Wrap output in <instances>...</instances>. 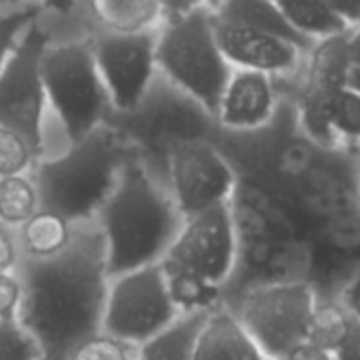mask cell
Instances as JSON below:
<instances>
[{"mask_svg": "<svg viewBox=\"0 0 360 360\" xmlns=\"http://www.w3.org/2000/svg\"><path fill=\"white\" fill-rule=\"evenodd\" d=\"M329 122L340 148L360 150V95L344 86L329 93Z\"/></svg>", "mask_w": 360, "mask_h": 360, "instance_id": "obj_24", "label": "cell"}, {"mask_svg": "<svg viewBox=\"0 0 360 360\" xmlns=\"http://www.w3.org/2000/svg\"><path fill=\"white\" fill-rule=\"evenodd\" d=\"M156 38L158 30L141 34H110L91 30V51L112 112L133 110L152 86L158 76Z\"/></svg>", "mask_w": 360, "mask_h": 360, "instance_id": "obj_12", "label": "cell"}, {"mask_svg": "<svg viewBox=\"0 0 360 360\" xmlns=\"http://www.w3.org/2000/svg\"><path fill=\"white\" fill-rule=\"evenodd\" d=\"M44 4L21 2V4H0V72L13 53L21 34L42 17Z\"/></svg>", "mask_w": 360, "mask_h": 360, "instance_id": "obj_26", "label": "cell"}, {"mask_svg": "<svg viewBox=\"0 0 360 360\" xmlns=\"http://www.w3.org/2000/svg\"><path fill=\"white\" fill-rule=\"evenodd\" d=\"M287 21L312 44L321 40H329L335 36H344L350 32L346 21L340 17L331 2L321 0H295V2H278Z\"/></svg>", "mask_w": 360, "mask_h": 360, "instance_id": "obj_22", "label": "cell"}, {"mask_svg": "<svg viewBox=\"0 0 360 360\" xmlns=\"http://www.w3.org/2000/svg\"><path fill=\"white\" fill-rule=\"evenodd\" d=\"M278 110L276 80L249 70H232L215 110V127L224 133L247 135L272 122Z\"/></svg>", "mask_w": 360, "mask_h": 360, "instance_id": "obj_14", "label": "cell"}, {"mask_svg": "<svg viewBox=\"0 0 360 360\" xmlns=\"http://www.w3.org/2000/svg\"><path fill=\"white\" fill-rule=\"evenodd\" d=\"M165 184L181 217L188 219L230 202L238 186V175L211 139L188 141L171 148Z\"/></svg>", "mask_w": 360, "mask_h": 360, "instance_id": "obj_10", "label": "cell"}, {"mask_svg": "<svg viewBox=\"0 0 360 360\" xmlns=\"http://www.w3.org/2000/svg\"><path fill=\"white\" fill-rule=\"evenodd\" d=\"M40 209V198L32 175L0 179V226L17 230Z\"/></svg>", "mask_w": 360, "mask_h": 360, "instance_id": "obj_23", "label": "cell"}, {"mask_svg": "<svg viewBox=\"0 0 360 360\" xmlns=\"http://www.w3.org/2000/svg\"><path fill=\"white\" fill-rule=\"evenodd\" d=\"M46 105L59 122L65 143H76L105 124L112 112L91 40L70 38L46 44L40 61Z\"/></svg>", "mask_w": 360, "mask_h": 360, "instance_id": "obj_6", "label": "cell"}, {"mask_svg": "<svg viewBox=\"0 0 360 360\" xmlns=\"http://www.w3.org/2000/svg\"><path fill=\"white\" fill-rule=\"evenodd\" d=\"M348 323H350V314L338 304L335 297L333 300L321 297L312 316L308 344H314L327 352H333L338 344L342 342V338L346 335Z\"/></svg>", "mask_w": 360, "mask_h": 360, "instance_id": "obj_25", "label": "cell"}, {"mask_svg": "<svg viewBox=\"0 0 360 360\" xmlns=\"http://www.w3.org/2000/svg\"><path fill=\"white\" fill-rule=\"evenodd\" d=\"M352 70L348 53V34L329 40L314 42L312 51L306 55L304 82L321 91H338L348 86V76Z\"/></svg>", "mask_w": 360, "mask_h": 360, "instance_id": "obj_19", "label": "cell"}, {"mask_svg": "<svg viewBox=\"0 0 360 360\" xmlns=\"http://www.w3.org/2000/svg\"><path fill=\"white\" fill-rule=\"evenodd\" d=\"M333 360H360V321L350 316L346 335L338 344V348L331 352Z\"/></svg>", "mask_w": 360, "mask_h": 360, "instance_id": "obj_33", "label": "cell"}, {"mask_svg": "<svg viewBox=\"0 0 360 360\" xmlns=\"http://www.w3.org/2000/svg\"><path fill=\"white\" fill-rule=\"evenodd\" d=\"M17 274L23 285L17 323L40 360H68L82 342L101 333L110 276L95 221L74 226L70 245L57 257L21 262Z\"/></svg>", "mask_w": 360, "mask_h": 360, "instance_id": "obj_1", "label": "cell"}, {"mask_svg": "<svg viewBox=\"0 0 360 360\" xmlns=\"http://www.w3.org/2000/svg\"><path fill=\"white\" fill-rule=\"evenodd\" d=\"M40 156L19 133L0 127V179L30 175Z\"/></svg>", "mask_w": 360, "mask_h": 360, "instance_id": "obj_27", "label": "cell"}, {"mask_svg": "<svg viewBox=\"0 0 360 360\" xmlns=\"http://www.w3.org/2000/svg\"><path fill=\"white\" fill-rule=\"evenodd\" d=\"M91 30L110 34H141L158 30L165 4L152 0H97L84 6Z\"/></svg>", "mask_w": 360, "mask_h": 360, "instance_id": "obj_17", "label": "cell"}, {"mask_svg": "<svg viewBox=\"0 0 360 360\" xmlns=\"http://www.w3.org/2000/svg\"><path fill=\"white\" fill-rule=\"evenodd\" d=\"M209 314H179L167 329L135 348L137 360H194L196 342Z\"/></svg>", "mask_w": 360, "mask_h": 360, "instance_id": "obj_20", "label": "cell"}, {"mask_svg": "<svg viewBox=\"0 0 360 360\" xmlns=\"http://www.w3.org/2000/svg\"><path fill=\"white\" fill-rule=\"evenodd\" d=\"M167 276L169 297L177 314H209L224 306V287L179 268H162Z\"/></svg>", "mask_w": 360, "mask_h": 360, "instance_id": "obj_21", "label": "cell"}, {"mask_svg": "<svg viewBox=\"0 0 360 360\" xmlns=\"http://www.w3.org/2000/svg\"><path fill=\"white\" fill-rule=\"evenodd\" d=\"M321 295L306 278H272L224 302L268 360H283L308 342Z\"/></svg>", "mask_w": 360, "mask_h": 360, "instance_id": "obj_7", "label": "cell"}, {"mask_svg": "<svg viewBox=\"0 0 360 360\" xmlns=\"http://www.w3.org/2000/svg\"><path fill=\"white\" fill-rule=\"evenodd\" d=\"M0 360H40L36 344L17 321L0 323Z\"/></svg>", "mask_w": 360, "mask_h": 360, "instance_id": "obj_29", "label": "cell"}, {"mask_svg": "<svg viewBox=\"0 0 360 360\" xmlns=\"http://www.w3.org/2000/svg\"><path fill=\"white\" fill-rule=\"evenodd\" d=\"M105 124L120 135L129 152L160 181H165L171 148L188 141H209L217 129L215 118L200 103L160 74L133 110L110 112Z\"/></svg>", "mask_w": 360, "mask_h": 360, "instance_id": "obj_5", "label": "cell"}, {"mask_svg": "<svg viewBox=\"0 0 360 360\" xmlns=\"http://www.w3.org/2000/svg\"><path fill=\"white\" fill-rule=\"evenodd\" d=\"M348 53L352 65H360V25L348 32Z\"/></svg>", "mask_w": 360, "mask_h": 360, "instance_id": "obj_36", "label": "cell"}, {"mask_svg": "<svg viewBox=\"0 0 360 360\" xmlns=\"http://www.w3.org/2000/svg\"><path fill=\"white\" fill-rule=\"evenodd\" d=\"M95 224L105 243L108 276L116 278L160 264L177 238L184 217L165 181L131 154Z\"/></svg>", "mask_w": 360, "mask_h": 360, "instance_id": "obj_2", "label": "cell"}, {"mask_svg": "<svg viewBox=\"0 0 360 360\" xmlns=\"http://www.w3.org/2000/svg\"><path fill=\"white\" fill-rule=\"evenodd\" d=\"M23 300V285L17 272L0 274V323L17 321Z\"/></svg>", "mask_w": 360, "mask_h": 360, "instance_id": "obj_30", "label": "cell"}, {"mask_svg": "<svg viewBox=\"0 0 360 360\" xmlns=\"http://www.w3.org/2000/svg\"><path fill=\"white\" fill-rule=\"evenodd\" d=\"M213 11V8H211ZM213 27L217 44L232 65V70H249L259 72L270 78H291L300 76L306 65V55L302 49L268 36L264 32L217 19L213 15Z\"/></svg>", "mask_w": 360, "mask_h": 360, "instance_id": "obj_13", "label": "cell"}, {"mask_svg": "<svg viewBox=\"0 0 360 360\" xmlns=\"http://www.w3.org/2000/svg\"><path fill=\"white\" fill-rule=\"evenodd\" d=\"M51 32L42 17L17 40L0 72V127H6L30 141L40 160L44 158V118L49 114L40 61Z\"/></svg>", "mask_w": 360, "mask_h": 360, "instance_id": "obj_8", "label": "cell"}, {"mask_svg": "<svg viewBox=\"0 0 360 360\" xmlns=\"http://www.w3.org/2000/svg\"><path fill=\"white\" fill-rule=\"evenodd\" d=\"M283 360H333V354L314 346V344H302L295 350H291Z\"/></svg>", "mask_w": 360, "mask_h": 360, "instance_id": "obj_34", "label": "cell"}, {"mask_svg": "<svg viewBox=\"0 0 360 360\" xmlns=\"http://www.w3.org/2000/svg\"><path fill=\"white\" fill-rule=\"evenodd\" d=\"M335 6V11L340 13V17L346 21V25L359 27L360 25V2H331Z\"/></svg>", "mask_w": 360, "mask_h": 360, "instance_id": "obj_35", "label": "cell"}, {"mask_svg": "<svg viewBox=\"0 0 360 360\" xmlns=\"http://www.w3.org/2000/svg\"><path fill=\"white\" fill-rule=\"evenodd\" d=\"M348 89L356 91L360 95V65H352L350 76H348Z\"/></svg>", "mask_w": 360, "mask_h": 360, "instance_id": "obj_37", "label": "cell"}, {"mask_svg": "<svg viewBox=\"0 0 360 360\" xmlns=\"http://www.w3.org/2000/svg\"><path fill=\"white\" fill-rule=\"evenodd\" d=\"M352 171H354V184H356V192H359V198H360V150L354 152V165H352Z\"/></svg>", "mask_w": 360, "mask_h": 360, "instance_id": "obj_38", "label": "cell"}, {"mask_svg": "<svg viewBox=\"0 0 360 360\" xmlns=\"http://www.w3.org/2000/svg\"><path fill=\"white\" fill-rule=\"evenodd\" d=\"M160 266L190 270L226 289L238 266V236L230 202L184 219Z\"/></svg>", "mask_w": 360, "mask_h": 360, "instance_id": "obj_11", "label": "cell"}, {"mask_svg": "<svg viewBox=\"0 0 360 360\" xmlns=\"http://www.w3.org/2000/svg\"><path fill=\"white\" fill-rule=\"evenodd\" d=\"M213 15L224 21H232L257 32H264L268 36L281 38L304 53L312 51V42L306 40L285 17L278 2H266V0H228V2H215L211 4Z\"/></svg>", "mask_w": 360, "mask_h": 360, "instance_id": "obj_16", "label": "cell"}, {"mask_svg": "<svg viewBox=\"0 0 360 360\" xmlns=\"http://www.w3.org/2000/svg\"><path fill=\"white\" fill-rule=\"evenodd\" d=\"M129 156L127 143L108 124L65 146L59 154L44 156L30 173L40 207L59 213L72 226L95 221Z\"/></svg>", "mask_w": 360, "mask_h": 360, "instance_id": "obj_3", "label": "cell"}, {"mask_svg": "<svg viewBox=\"0 0 360 360\" xmlns=\"http://www.w3.org/2000/svg\"><path fill=\"white\" fill-rule=\"evenodd\" d=\"M194 360H268L236 314L219 306L209 312L196 342Z\"/></svg>", "mask_w": 360, "mask_h": 360, "instance_id": "obj_15", "label": "cell"}, {"mask_svg": "<svg viewBox=\"0 0 360 360\" xmlns=\"http://www.w3.org/2000/svg\"><path fill=\"white\" fill-rule=\"evenodd\" d=\"M19 264H21V253H19L15 230L0 226V274L17 272Z\"/></svg>", "mask_w": 360, "mask_h": 360, "instance_id": "obj_31", "label": "cell"}, {"mask_svg": "<svg viewBox=\"0 0 360 360\" xmlns=\"http://www.w3.org/2000/svg\"><path fill=\"white\" fill-rule=\"evenodd\" d=\"M177 316L169 297L165 270L156 264L110 278L101 333L139 348Z\"/></svg>", "mask_w": 360, "mask_h": 360, "instance_id": "obj_9", "label": "cell"}, {"mask_svg": "<svg viewBox=\"0 0 360 360\" xmlns=\"http://www.w3.org/2000/svg\"><path fill=\"white\" fill-rule=\"evenodd\" d=\"M74 226L55 211L38 209L15 230L21 262H44L57 257L72 240Z\"/></svg>", "mask_w": 360, "mask_h": 360, "instance_id": "obj_18", "label": "cell"}, {"mask_svg": "<svg viewBox=\"0 0 360 360\" xmlns=\"http://www.w3.org/2000/svg\"><path fill=\"white\" fill-rule=\"evenodd\" d=\"M68 360H137L135 348L99 333L86 342H82Z\"/></svg>", "mask_w": 360, "mask_h": 360, "instance_id": "obj_28", "label": "cell"}, {"mask_svg": "<svg viewBox=\"0 0 360 360\" xmlns=\"http://www.w3.org/2000/svg\"><path fill=\"white\" fill-rule=\"evenodd\" d=\"M156 68L165 80L215 116L232 65L217 44L211 4H165Z\"/></svg>", "mask_w": 360, "mask_h": 360, "instance_id": "obj_4", "label": "cell"}, {"mask_svg": "<svg viewBox=\"0 0 360 360\" xmlns=\"http://www.w3.org/2000/svg\"><path fill=\"white\" fill-rule=\"evenodd\" d=\"M335 300L352 319L360 321V270L346 278V283L340 287Z\"/></svg>", "mask_w": 360, "mask_h": 360, "instance_id": "obj_32", "label": "cell"}]
</instances>
